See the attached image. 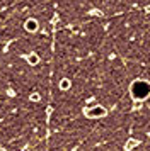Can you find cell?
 I'll list each match as a JSON object with an SVG mask.
<instances>
[{
  "instance_id": "1",
  "label": "cell",
  "mask_w": 150,
  "mask_h": 151,
  "mask_svg": "<svg viewBox=\"0 0 150 151\" xmlns=\"http://www.w3.org/2000/svg\"><path fill=\"white\" fill-rule=\"evenodd\" d=\"M26 24H27L26 27H27V29H29V31H34V29L38 27V26H36V21H27V22H26Z\"/></svg>"
}]
</instances>
